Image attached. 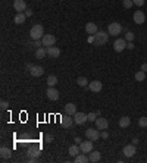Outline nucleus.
<instances>
[{
  "label": "nucleus",
  "instance_id": "1",
  "mask_svg": "<svg viewBox=\"0 0 147 163\" xmlns=\"http://www.w3.org/2000/svg\"><path fill=\"white\" fill-rule=\"evenodd\" d=\"M93 37H94L93 44L96 46V47L105 46V44L107 43V40H109V34H107V33H105V31H97Z\"/></svg>",
  "mask_w": 147,
  "mask_h": 163
},
{
  "label": "nucleus",
  "instance_id": "2",
  "mask_svg": "<svg viewBox=\"0 0 147 163\" xmlns=\"http://www.w3.org/2000/svg\"><path fill=\"white\" fill-rule=\"evenodd\" d=\"M30 35H31L33 40H41V38L44 37V28H43V25H40V24L34 25V27L30 29Z\"/></svg>",
  "mask_w": 147,
  "mask_h": 163
},
{
  "label": "nucleus",
  "instance_id": "3",
  "mask_svg": "<svg viewBox=\"0 0 147 163\" xmlns=\"http://www.w3.org/2000/svg\"><path fill=\"white\" fill-rule=\"evenodd\" d=\"M122 33V25H121L119 22H112V24H109V27H107V34L109 35H119Z\"/></svg>",
  "mask_w": 147,
  "mask_h": 163
},
{
  "label": "nucleus",
  "instance_id": "4",
  "mask_svg": "<svg viewBox=\"0 0 147 163\" xmlns=\"http://www.w3.org/2000/svg\"><path fill=\"white\" fill-rule=\"evenodd\" d=\"M127 43L128 41L125 38H116L113 43V50L116 53H121V52H124L125 49H127Z\"/></svg>",
  "mask_w": 147,
  "mask_h": 163
},
{
  "label": "nucleus",
  "instance_id": "5",
  "mask_svg": "<svg viewBox=\"0 0 147 163\" xmlns=\"http://www.w3.org/2000/svg\"><path fill=\"white\" fill-rule=\"evenodd\" d=\"M85 122H88V116L85 115V113L77 112V113L74 115V123H77V125H84Z\"/></svg>",
  "mask_w": 147,
  "mask_h": 163
},
{
  "label": "nucleus",
  "instance_id": "6",
  "mask_svg": "<svg viewBox=\"0 0 147 163\" xmlns=\"http://www.w3.org/2000/svg\"><path fill=\"white\" fill-rule=\"evenodd\" d=\"M46 95L49 100H52V102H56V100H59V91L56 90V87H49L46 90Z\"/></svg>",
  "mask_w": 147,
  "mask_h": 163
},
{
  "label": "nucleus",
  "instance_id": "7",
  "mask_svg": "<svg viewBox=\"0 0 147 163\" xmlns=\"http://www.w3.org/2000/svg\"><path fill=\"white\" fill-rule=\"evenodd\" d=\"M41 41H43V46H44V47H52V46L56 44V37L52 34H44V37L41 38Z\"/></svg>",
  "mask_w": 147,
  "mask_h": 163
},
{
  "label": "nucleus",
  "instance_id": "8",
  "mask_svg": "<svg viewBox=\"0 0 147 163\" xmlns=\"http://www.w3.org/2000/svg\"><path fill=\"white\" fill-rule=\"evenodd\" d=\"M60 123L63 128H71L74 125V118H71V115L65 113L63 116H60Z\"/></svg>",
  "mask_w": 147,
  "mask_h": 163
},
{
  "label": "nucleus",
  "instance_id": "9",
  "mask_svg": "<svg viewBox=\"0 0 147 163\" xmlns=\"http://www.w3.org/2000/svg\"><path fill=\"white\" fill-rule=\"evenodd\" d=\"M85 137H87L88 140H91V141H97L99 138H100V132H99V129H87L85 131Z\"/></svg>",
  "mask_w": 147,
  "mask_h": 163
},
{
  "label": "nucleus",
  "instance_id": "10",
  "mask_svg": "<svg viewBox=\"0 0 147 163\" xmlns=\"http://www.w3.org/2000/svg\"><path fill=\"white\" fill-rule=\"evenodd\" d=\"M80 149H81V153H91V151H93V141H91V140L81 141Z\"/></svg>",
  "mask_w": 147,
  "mask_h": 163
},
{
  "label": "nucleus",
  "instance_id": "11",
  "mask_svg": "<svg viewBox=\"0 0 147 163\" xmlns=\"http://www.w3.org/2000/svg\"><path fill=\"white\" fill-rule=\"evenodd\" d=\"M133 19H134L135 24L141 25V24H144V22H146V15H144V12H141V10H137V12H134Z\"/></svg>",
  "mask_w": 147,
  "mask_h": 163
},
{
  "label": "nucleus",
  "instance_id": "12",
  "mask_svg": "<svg viewBox=\"0 0 147 163\" xmlns=\"http://www.w3.org/2000/svg\"><path fill=\"white\" fill-rule=\"evenodd\" d=\"M135 151H137V149H135L134 144H127V146L124 147V150H122V153H124L125 157H133L134 154H135Z\"/></svg>",
  "mask_w": 147,
  "mask_h": 163
},
{
  "label": "nucleus",
  "instance_id": "13",
  "mask_svg": "<svg viewBox=\"0 0 147 163\" xmlns=\"http://www.w3.org/2000/svg\"><path fill=\"white\" fill-rule=\"evenodd\" d=\"M101 88H103V84H101L100 81H91L90 84H88V90L90 91H93V93H100Z\"/></svg>",
  "mask_w": 147,
  "mask_h": 163
},
{
  "label": "nucleus",
  "instance_id": "14",
  "mask_svg": "<svg viewBox=\"0 0 147 163\" xmlns=\"http://www.w3.org/2000/svg\"><path fill=\"white\" fill-rule=\"evenodd\" d=\"M47 50V56L50 57V59H58L60 56V50L58 47H54V46H52V47H46Z\"/></svg>",
  "mask_w": 147,
  "mask_h": 163
},
{
  "label": "nucleus",
  "instance_id": "15",
  "mask_svg": "<svg viewBox=\"0 0 147 163\" xmlns=\"http://www.w3.org/2000/svg\"><path fill=\"white\" fill-rule=\"evenodd\" d=\"M107 126H109V122H107V119L101 118V116H99V118L96 119V128H97V129H101V131H105V129H107Z\"/></svg>",
  "mask_w": 147,
  "mask_h": 163
},
{
  "label": "nucleus",
  "instance_id": "16",
  "mask_svg": "<svg viewBox=\"0 0 147 163\" xmlns=\"http://www.w3.org/2000/svg\"><path fill=\"white\" fill-rule=\"evenodd\" d=\"M14 9L16 12H25V10H27V3H25V0H15Z\"/></svg>",
  "mask_w": 147,
  "mask_h": 163
},
{
  "label": "nucleus",
  "instance_id": "17",
  "mask_svg": "<svg viewBox=\"0 0 147 163\" xmlns=\"http://www.w3.org/2000/svg\"><path fill=\"white\" fill-rule=\"evenodd\" d=\"M30 74L33 75V76H35V78H38V76H41V75L44 74V68L40 66V65H34L33 68L30 69Z\"/></svg>",
  "mask_w": 147,
  "mask_h": 163
},
{
  "label": "nucleus",
  "instance_id": "18",
  "mask_svg": "<svg viewBox=\"0 0 147 163\" xmlns=\"http://www.w3.org/2000/svg\"><path fill=\"white\" fill-rule=\"evenodd\" d=\"M97 31H99V28H97V25H96L94 22H88V24H85V33H87L88 35H94Z\"/></svg>",
  "mask_w": 147,
  "mask_h": 163
},
{
  "label": "nucleus",
  "instance_id": "19",
  "mask_svg": "<svg viewBox=\"0 0 147 163\" xmlns=\"http://www.w3.org/2000/svg\"><path fill=\"white\" fill-rule=\"evenodd\" d=\"M27 21V15L24 14V12H18V14L15 15L14 18V22L16 24V25H21V24H24Z\"/></svg>",
  "mask_w": 147,
  "mask_h": 163
},
{
  "label": "nucleus",
  "instance_id": "20",
  "mask_svg": "<svg viewBox=\"0 0 147 163\" xmlns=\"http://www.w3.org/2000/svg\"><path fill=\"white\" fill-rule=\"evenodd\" d=\"M90 154V162L91 163H97V162H100V159H101V154H100V151H97V150H93L91 153H88Z\"/></svg>",
  "mask_w": 147,
  "mask_h": 163
},
{
  "label": "nucleus",
  "instance_id": "21",
  "mask_svg": "<svg viewBox=\"0 0 147 163\" xmlns=\"http://www.w3.org/2000/svg\"><path fill=\"white\" fill-rule=\"evenodd\" d=\"M27 154H28V157H30V159H33V157H35V159H37V157H40L41 150L37 149V147H31V149H28Z\"/></svg>",
  "mask_w": 147,
  "mask_h": 163
},
{
  "label": "nucleus",
  "instance_id": "22",
  "mask_svg": "<svg viewBox=\"0 0 147 163\" xmlns=\"http://www.w3.org/2000/svg\"><path fill=\"white\" fill-rule=\"evenodd\" d=\"M65 113L74 116L77 113V106H75L74 103H66V104H65Z\"/></svg>",
  "mask_w": 147,
  "mask_h": 163
},
{
  "label": "nucleus",
  "instance_id": "23",
  "mask_svg": "<svg viewBox=\"0 0 147 163\" xmlns=\"http://www.w3.org/2000/svg\"><path fill=\"white\" fill-rule=\"evenodd\" d=\"M0 156H2V159H3V160L10 159V156H12V150L7 149V147H2V149H0Z\"/></svg>",
  "mask_w": 147,
  "mask_h": 163
},
{
  "label": "nucleus",
  "instance_id": "24",
  "mask_svg": "<svg viewBox=\"0 0 147 163\" xmlns=\"http://www.w3.org/2000/svg\"><path fill=\"white\" fill-rule=\"evenodd\" d=\"M129 125H131V118H129V116H122V118L119 119V126L121 128L125 129V128H128Z\"/></svg>",
  "mask_w": 147,
  "mask_h": 163
},
{
  "label": "nucleus",
  "instance_id": "25",
  "mask_svg": "<svg viewBox=\"0 0 147 163\" xmlns=\"http://www.w3.org/2000/svg\"><path fill=\"white\" fill-rule=\"evenodd\" d=\"M68 151H69V154H71V156H78V154H80V151H81V149H80V146H78V144H74V146H71V147H69V150H68Z\"/></svg>",
  "mask_w": 147,
  "mask_h": 163
},
{
  "label": "nucleus",
  "instance_id": "26",
  "mask_svg": "<svg viewBox=\"0 0 147 163\" xmlns=\"http://www.w3.org/2000/svg\"><path fill=\"white\" fill-rule=\"evenodd\" d=\"M46 82H47L49 87H56V84H58V76H56V75H49Z\"/></svg>",
  "mask_w": 147,
  "mask_h": 163
},
{
  "label": "nucleus",
  "instance_id": "27",
  "mask_svg": "<svg viewBox=\"0 0 147 163\" xmlns=\"http://www.w3.org/2000/svg\"><path fill=\"white\" fill-rule=\"evenodd\" d=\"M44 56H47V50L44 47H38L35 50V57L37 59H44Z\"/></svg>",
  "mask_w": 147,
  "mask_h": 163
},
{
  "label": "nucleus",
  "instance_id": "28",
  "mask_svg": "<svg viewBox=\"0 0 147 163\" xmlns=\"http://www.w3.org/2000/svg\"><path fill=\"white\" fill-rule=\"evenodd\" d=\"M90 162V157H87L85 154H78L75 156V163H87Z\"/></svg>",
  "mask_w": 147,
  "mask_h": 163
},
{
  "label": "nucleus",
  "instance_id": "29",
  "mask_svg": "<svg viewBox=\"0 0 147 163\" xmlns=\"http://www.w3.org/2000/svg\"><path fill=\"white\" fill-rule=\"evenodd\" d=\"M77 84H78L80 87H88L90 82H88V80L85 78V76H80V78L77 80Z\"/></svg>",
  "mask_w": 147,
  "mask_h": 163
},
{
  "label": "nucleus",
  "instance_id": "30",
  "mask_svg": "<svg viewBox=\"0 0 147 163\" xmlns=\"http://www.w3.org/2000/svg\"><path fill=\"white\" fill-rule=\"evenodd\" d=\"M135 80H137V81L138 82H141V81H144V80H146V72H144V71H138V72H137V74H135Z\"/></svg>",
  "mask_w": 147,
  "mask_h": 163
},
{
  "label": "nucleus",
  "instance_id": "31",
  "mask_svg": "<svg viewBox=\"0 0 147 163\" xmlns=\"http://www.w3.org/2000/svg\"><path fill=\"white\" fill-rule=\"evenodd\" d=\"M138 126L140 128H146L147 126V116H141L138 119Z\"/></svg>",
  "mask_w": 147,
  "mask_h": 163
},
{
  "label": "nucleus",
  "instance_id": "32",
  "mask_svg": "<svg viewBox=\"0 0 147 163\" xmlns=\"http://www.w3.org/2000/svg\"><path fill=\"white\" fill-rule=\"evenodd\" d=\"M134 38H135V35H134L133 31H127V33H125V40H127L128 43H129V41H133Z\"/></svg>",
  "mask_w": 147,
  "mask_h": 163
},
{
  "label": "nucleus",
  "instance_id": "33",
  "mask_svg": "<svg viewBox=\"0 0 147 163\" xmlns=\"http://www.w3.org/2000/svg\"><path fill=\"white\" fill-rule=\"evenodd\" d=\"M122 5H124L125 9H129V7H133L134 2H133V0H122Z\"/></svg>",
  "mask_w": 147,
  "mask_h": 163
},
{
  "label": "nucleus",
  "instance_id": "34",
  "mask_svg": "<svg viewBox=\"0 0 147 163\" xmlns=\"http://www.w3.org/2000/svg\"><path fill=\"white\" fill-rule=\"evenodd\" d=\"M87 116H88V122H96V119H97V113L96 112H91Z\"/></svg>",
  "mask_w": 147,
  "mask_h": 163
},
{
  "label": "nucleus",
  "instance_id": "35",
  "mask_svg": "<svg viewBox=\"0 0 147 163\" xmlns=\"http://www.w3.org/2000/svg\"><path fill=\"white\" fill-rule=\"evenodd\" d=\"M100 138H103V140H107V138H109V132H107L106 129L100 132Z\"/></svg>",
  "mask_w": 147,
  "mask_h": 163
},
{
  "label": "nucleus",
  "instance_id": "36",
  "mask_svg": "<svg viewBox=\"0 0 147 163\" xmlns=\"http://www.w3.org/2000/svg\"><path fill=\"white\" fill-rule=\"evenodd\" d=\"M134 5H137V6H143L144 3H146V0H133Z\"/></svg>",
  "mask_w": 147,
  "mask_h": 163
},
{
  "label": "nucleus",
  "instance_id": "37",
  "mask_svg": "<svg viewBox=\"0 0 147 163\" xmlns=\"http://www.w3.org/2000/svg\"><path fill=\"white\" fill-rule=\"evenodd\" d=\"M0 107H2V110H6V109L9 107V103H7V102H2V103H0Z\"/></svg>",
  "mask_w": 147,
  "mask_h": 163
},
{
  "label": "nucleus",
  "instance_id": "38",
  "mask_svg": "<svg viewBox=\"0 0 147 163\" xmlns=\"http://www.w3.org/2000/svg\"><path fill=\"white\" fill-rule=\"evenodd\" d=\"M44 140H46V143H52V141H53V135H50V134H47V135H46V138H44Z\"/></svg>",
  "mask_w": 147,
  "mask_h": 163
},
{
  "label": "nucleus",
  "instance_id": "39",
  "mask_svg": "<svg viewBox=\"0 0 147 163\" xmlns=\"http://www.w3.org/2000/svg\"><path fill=\"white\" fill-rule=\"evenodd\" d=\"M25 15H27V18L33 16V9H27V10H25Z\"/></svg>",
  "mask_w": 147,
  "mask_h": 163
},
{
  "label": "nucleus",
  "instance_id": "40",
  "mask_svg": "<svg viewBox=\"0 0 147 163\" xmlns=\"http://www.w3.org/2000/svg\"><path fill=\"white\" fill-rule=\"evenodd\" d=\"M127 49H128V50H133V49H134V43H133V41L127 43Z\"/></svg>",
  "mask_w": 147,
  "mask_h": 163
},
{
  "label": "nucleus",
  "instance_id": "41",
  "mask_svg": "<svg viewBox=\"0 0 147 163\" xmlns=\"http://www.w3.org/2000/svg\"><path fill=\"white\" fill-rule=\"evenodd\" d=\"M74 141H75V144H78V146H80V144H81V138H80V137H75V140H74Z\"/></svg>",
  "mask_w": 147,
  "mask_h": 163
},
{
  "label": "nucleus",
  "instance_id": "42",
  "mask_svg": "<svg viewBox=\"0 0 147 163\" xmlns=\"http://www.w3.org/2000/svg\"><path fill=\"white\" fill-rule=\"evenodd\" d=\"M141 71L147 72V63H143V65H141Z\"/></svg>",
  "mask_w": 147,
  "mask_h": 163
},
{
  "label": "nucleus",
  "instance_id": "43",
  "mask_svg": "<svg viewBox=\"0 0 147 163\" xmlns=\"http://www.w3.org/2000/svg\"><path fill=\"white\" fill-rule=\"evenodd\" d=\"M138 141H140L138 138H134V140H133V144H134V146H137V144H138Z\"/></svg>",
  "mask_w": 147,
  "mask_h": 163
}]
</instances>
